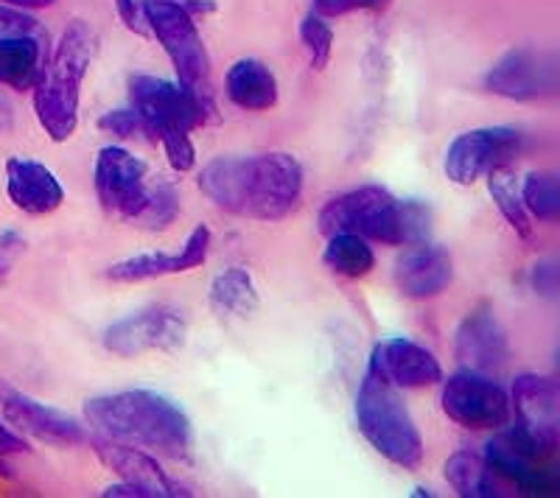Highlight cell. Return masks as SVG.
<instances>
[{"mask_svg":"<svg viewBox=\"0 0 560 498\" xmlns=\"http://www.w3.org/2000/svg\"><path fill=\"white\" fill-rule=\"evenodd\" d=\"M7 193L18 211L28 216H48L65 202V188L45 163L12 157L7 163Z\"/></svg>","mask_w":560,"mask_h":498,"instance_id":"obj_20","label":"cell"},{"mask_svg":"<svg viewBox=\"0 0 560 498\" xmlns=\"http://www.w3.org/2000/svg\"><path fill=\"white\" fill-rule=\"evenodd\" d=\"M485 462H488L490 471L504 476V479L513 482L516 487H522L524 493H552L558 487V479H555L552 471L516 456L499 437L490 440L488 448H485Z\"/></svg>","mask_w":560,"mask_h":498,"instance_id":"obj_24","label":"cell"},{"mask_svg":"<svg viewBox=\"0 0 560 498\" xmlns=\"http://www.w3.org/2000/svg\"><path fill=\"white\" fill-rule=\"evenodd\" d=\"M98 129L113 138H121V141H152L154 132L147 123V118L140 116L138 109H109L98 118Z\"/></svg>","mask_w":560,"mask_h":498,"instance_id":"obj_31","label":"cell"},{"mask_svg":"<svg viewBox=\"0 0 560 498\" xmlns=\"http://www.w3.org/2000/svg\"><path fill=\"white\" fill-rule=\"evenodd\" d=\"M26 451H28L26 440H23V437H20V435H14L12 428L0 423V456L26 454Z\"/></svg>","mask_w":560,"mask_h":498,"instance_id":"obj_36","label":"cell"},{"mask_svg":"<svg viewBox=\"0 0 560 498\" xmlns=\"http://www.w3.org/2000/svg\"><path fill=\"white\" fill-rule=\"evenodd\" d=\"M129 102L152 127L154 141H160V146L166 152L168 166L177 174L191 171L197 166V149L191 143V132L208 123V109L179 82L158 76L129 79Z\"/></svg>","mask_w":560,"mask_h":498,"instance_id":"obj_5","label":"cell"},{"mask_svg":"<svg viewBox=\"0 0 560 498\" xmlns=\"http://www.w3.org/2000/svg\"><path fill=\"white\" fill-rule=\"evenodd\" d=\"M446 482L459 498H493L499 496L493 471L488 467L485 456L474 451H457L446 460Z\"/></svg>","mask_w":560,"mask_h":498,"instance_id":"obj_26","label":"cell"},{"mask_svg":"<svg viewBox=\"0 0 560 498\" xmlns=\"http://www.w3.org/2000/svg\"><path fill=\"white\" fill-rule=\"evenodd\" d=\"M488 191L493 205L499 208L502 218L508 222V227L516 233L522 241L533 238V218H529L527 208H524L522 199V182L508 166L497 168V171L488 174Z\"/></svg>","mask_w":560,"mask_h":498,"instance_id":"obj_27","label":"cell"},{"mask_svg":"<svg viewBox=\"0 0 560 498\" xmlns=\"http://www.w3.org/2000/svg\"><path fill=\"white\" fill-rule=\"evenodd\" d=\"M115 9H118V17H121L124 26L129 28L138 37H152L149 34V23L147 14H143V3L140 0H113Z\"/></svg>","mask_w":560,"mask_h":498,"instance_id":"obj_34","label":"cell"},{"mask_svg":"<svg viewBox=\"0 0 560 498\" xmlns=\"http://www.w3.org/2000/svg\"><path fill=\"white\" fill-rule=\"evenodd\" d=\"M0 3H7V7H14V9H45V7H54L57 0H0Z\"/></svg>","mask_w":560,"mask_h":498,"instance_id":"obj_37","label":"cell"},{"mask_svg":"<svg viewBox=\"0 0 560 498\" xmlns=\"http://www.w3.org/2000/svg\"><path fill=\"white\" fill-rule=\"evenodd\" d=\"M188 339V320L183 308L149 306L127 313L124 320L113 322L104 331V351L113 356L135 358L143 353L179 351Z\"/></svg>","mask_w":560,"mask_h":498,"instance_id":"obj_9","label":"cell"},{"mask_svg":"<svg viewBox=\"0 0 560 498\" xmlns=\"http://www.w3.org/2000/svg\"><path fill=\"white\" fill-rule=\"evenodd\" d=\"M368 370L393 383L395 390H423L443 381V367L432 351L409 339H384L370 353Z\"/></svg>","mask_w":560,"mask_h":498,"instance_id":"obj_16","label":"cell"},{"mask_svg":"<svg viewBox=\"0 0 560 498\" xmlns=\"http://www.w3.org/2000/svg\"><path fill=\"white\" fill-rule=\"evenodd\" d=\"M210 244H213V233L205 224H199V227L191 230V236L185 238L183 249L174 252V256H166V252H143V256L124 258V261H115L107 269V277L113 283H140L154 281V277L194 272V269L205 266V261H208Z\"/></svg>","mask_w":560,"mask_h":498,"instance_id":"obj_17","label":"cell"},{"mask_svg":"<svg viewBox=\"0 0 560 498\" xmlns=\"http://www.w3.org/2000/svg\"><path fill=\"white\" fill-rule=\"evenodd\" d=\"M395 286L409 300H432L448 288L454 277L452 256L434 244H418L395 261Z\"/></svg>","mask_w":560,"mask_h":498,"instance_id":"obj_19","label":"cell"},{"mask_svg":"<svg viewBox=\"0 0 560 498\" xmlns=\"http://www.w3.org/2000/svg\"><path fill=\"white\" fill-rule=\"evenodd\" d=\"M177 213H179L177 191H174L168 182H158V186L149 191L147 208H143V213L135 218V224L147 227V230H166L168 224L177 218Z\"/></svg>","mask_w":560,"mask_h":498,"instance_id":"obj_30","label":"cell"},{"mask_svg":"<svg viewBox=\"0 0 560 498\" xmlns=\"http://www.w3.org/2000/svg\"><path fill=\"white\" fill-rule=\"evenodd\" d=\"M82 412L98 437L143 448L172 462L191 460V420L168 395L154 390L109 392L88 398Z\"/></svg>","mask_w":560,"mask_h":498,"instance_id":"obj_2","label":"cell"},{"mask_svg":"<svg viewBox=\"0 0 560 498\" xmlns=\"http://www.w3.org/2000/svg\"><path fill=\"white\" fill-rule=\"evenodd\" d=\"M23 252H26V238L20 236V233L7 230L0 236V281L9 277V272H12Z\"/></svg>","mask_w":560,"mask_h":498,"instance_id":"obj_35","label":"cell"},{"mask_svg":"<svg viewBox=\"0 0 560 498\" xmlns=\"http://www.w3.org/2000/svg\"><path fill=\"white\" fill-rule=\"evenodd\" d=\"M93 182L104 211L132 224L143 213L152 191L147 182V163L121 146H104L98 152Z\"/></svg>","mask_w":560,"mask_h":498,"instance_id":"obj_11","label":"cell"},{"mask_svg":"<svg viewBox=\"0 0 560 498\" xmlns=\"http://www.w3.org/2000/svg\"><path fill=\"white\" fill-rule=\"evenodd\" d=\"M210 311L224 322H247L258 311V288L244 266H230L210 283Z\"/></svg>","mask_w":560,"mask_h":498,"instance_id":"obj_22","label":"cell"},{"mask_svg":"<svg viewBox=\"0 0 560 498\" xmlns=\"http://www.w3.org/2000/svg\"><path fill=\"white\" fill-rule=\"evenodd\" d=\"M440 406L448 420L457 426L482 431V428H502L510 420V395L485 372L459 370L443 381Z\"/></svg>","mask_w":560,"mask_h":498,"instance_id":"obj_10","label":"cell"},{"mask_svg":"<svg viewBox=\"0 0 560 498\" xmlns=\"http://www.w3.org/2000/svg\"><path fill=\"white\" fill-rule=\"evenodd\" d=\"M45 71V39L18 37L0 43V84L18 93L34 90Z\"/></svg>","mask_w":560,"mask_h":498,"instance_id":"obj_23","label":"cell"},{"mask_svg":"<svg viewBox=\"0 0 560 498\" xmlns=\"http://www.w3.org/2000/svg\"><path fill=\"white\" fill-rule=\"evenodd\" d=\"M389 0H312L314 12L323 17H345L353 12H382Z\"/></svg>","mask_w":560,"mask_h":498,"instance_id":"obj_33","label":"cell"},{"mask_svg":"<svg viewBox=\"0 0 560 498\" xmlns=\"http://www.w3.org/2000/svg\"><path fill=\"white\" fill-rule=\"evenodd\" d=\"M454 353H457V361L465 370H477L485 376H493L508 365L510 342L493 308H474L459 322L457 336H454Z\"/></svg>","mask_w":560,"mask_h":498,"instance_id":"obj_15","label":"cell"},{"mask_svg":"<svg viewBox=\"0 0 560 498\" xmlns=\"http://www.w3.org/2000/svg\"><path fill=\"white\" fill-rule=\"evenodd\" d=\"M14 471L7 465V456H0V479H12Z\"/></svg>","mask_w":560,"mask_h":498,"instance_id":"obj_38","label":"cell"},{"mask_svg":"<svg viewBox=\"0 0 560 498\" xmlns=\"http://www.w3.org/2000/svg\"><path fill=\"white\" fill-rule=\"evenodd\" d=\"M303 166L287 152L228 154L199 171V188L219 211L253 222L292 216L303 199Z\"/></svg>","mask_w":560,"mask_h":498,"instance_id":"obj_1","label":"cell"},{"mask_svg":"<svg viewBox=\"0 0 560 498\" xmlns=\"http://www.w3.org/2000/svg\"><path fill=\"white\" fill-rule=\"evenodd\" d=\"M96 54L98 34L84 20H73L59 37L51 62L34 87V116L54 143H65L77 132L82 82Z\"/></svg>","mask_w":560,"mask_h":498,"instance_id":"obj_4","label":"cell"},{"mask_svg":"<svg viewBox=\"0 0 560 498\" xmlns=\"http://www.w3.org/2000/svg\"><path fill=\"white\" fill-rule=\"evenodd\" d=\"M485 90L510 102H538L558 90V68L552 57L524 45L504 54L485 73Z\"/></svg>","mask_w":560,"mask_h":498,"instance_id":"obj_12","label":"cell"},{"mask_svg":"<svg viewBox=\"0 0 560 498\" xmlns=\"http://www.w3.org/2000/svg\"><path fill=\"white\" fill-rule=\"evenodd\" d=\"M300 43L308 57V68L314 73H323L334 57V28L328 17L312 12L300 23Z\"/></svg>","mask_w":560,"mask_h":498,"instance_id":"obj_29","label":"cell"},{"mask_svg":"<svg viewBox=\"0 0 560 498\" xmlns=\"http://www.w3.org/2000/svg\"><path fill=\"white\" fill-rule=\"evenodd\" d=\"M88 446L96 451L98 460L109 467L113 473L121 476V482L135 485L143 498H179L191 496V490H185L179 482H174L163 467L158 465L154 456H149L143 448L124 446V442H113L107 437L90 435Z\"/></svg>","mask_w":560,"mask_h":498,"instance_id":"obj_14","label":"cell"},{"mask_svg":"<svg viewBox=\"0 0 560 498\" xmlns=\"http://www.w3.org/2000/svg\"><path fill=\"white\" fill-rule=\"evenodd\" d=\"M224 93L244 112H269L278 104V79L261 59H238L224 79Z\"/></svg>","mask_w":560,"mask_h":498,"instance_id":"obj_21","label":"cell"},{"mask_svg":"<svg viewBox=\"0 0 560 498\" xmlns=\"http://www.w3.org/2000/svg\"><path fill=\"white\" fill-rule=\"evenodd\" d=\"M522 199L529 218L544 224L558 222L560 216V182L555 174L533 171L522 182Z\"/></svg>","mask_w":560,"mask_h":498,"instance_id":"obj_28","label":"cell"},{"mask_svg":"<svg viewBox=\"0 0 560 498\" xmlns=\"http://www.w3.org/2000/svg\"><path fill=\"white\" fill-rule=\"evenodd\" d=\"M0 412L18 431L39 442H48V446L73 448L84 446L90 440L82 423L62 415L59 410L45 406V403L34 401V398L23 395V392L14 390L12 383L7 381H0Z\"/></svg>","mask_w":560,"mask_h":498,"instance_id":"obj_13","label":"cell"},{"mask_svg":"<svg viewBox=\"0 0 560 498\" xmlns=\"http://www.w3.org/2000/svg\"><path fill=\"white\" fill-rule=\"evenodd\" d=\"M510 410H516L518 426L529 435L558 446V420H560V392L552 378L522 372L513 381L510 392Z\"/></svg>","mask_w":560,"mask_h":498,"instance_id":"obj_18","label":"cell"},{"mask_svg":"<svg viewBox=\"0 0 560 498\" xmlns=\"http://www.w3.org/2000/svg\"><path fill=\"white\" fill-rule=\"evenodd\" d=\"M147 14L149 34L163 45L183 84L210 116H213V84H210V59L197 28V20L185 12L179 0H140Z\"/></svg>","mask_w":560,"mask_h":498,"instance_id":"obj_7","label":"cell"},{"mask_svg":"<svg viewBox=\"0 0 560 498\" xmlns=\"http://www.w3.org/2000/svg\"><path fill=\"white\" fill-rule=\"evenodd\" d=\"M319 233H353L387 247L423 244L429 236V211L412 199L393 197L382 186H362L339 193L319 211Z\"/></svg>","mask_w":560,"mask_h":498,"instance_id":"obj_3","label":"cell"},{"mask_svg":"<svg viewBox=\"0 0 560 498\" xmlns=\"http://www.w3.org/2000/svg\"><path fill=\"white\" fill-rule=\"evenodd\" d=\"M524 146V134L516 127H477L457 134L446 149V171L448 182L454 186H477L479 179L490 171L504 168Z\"/></svg>","mask_w":560,"mask_h":498,"instance_id":"obj_8","label":"cell"},{"mask_svg":"<svg viewBox=\"0 0 560 498\" xmlns=\"http://www.w3.org/2000/svg\"><path fill=\"white\" fill-rule=\"evenodd\" d=\"M357 426L370 448L404 471H418L427 460V446L415 426L401 390L373 370L364 372L357 392Z\"/></svg>","mask_w":560,"mask_h":498,"instance_id":"obj_6","label":"cell"},{"mask_svg":"<svg viewBox=\"0 0 560 498\" xmlns=\"http://www.w3.org/2000/svg\"><path fill=\"white\" fill-rule=\"evenodd\" d=\"M323 263L334 275L359 281V277H368L373 272L376 252H373V247L364 238L353 236V233H334V236H328V244H325Z\"/></svg>","mask_w":560,"mask_h":498,"instance_id":"obj_25","label":"cell"},{"mask_svg":"<svg viewBox=\"0 0 560 498\" xmlns=\"http://www.w3.org/2000/svg\"><path fill=\"white\" fill-rule=\"evenodd\" d=\"M18 37H43L37 20L26 14V9H14L0 3V43L3 39H18Z\"/></svg>","mask_w":560,"mask_h":498,"instance_id":"obj_32","label":"cell"}]
</instances>
